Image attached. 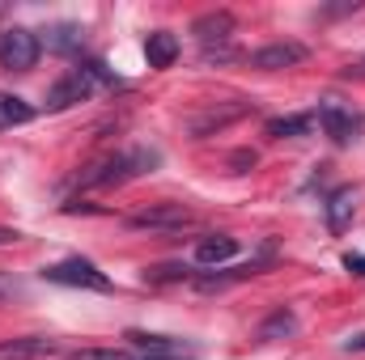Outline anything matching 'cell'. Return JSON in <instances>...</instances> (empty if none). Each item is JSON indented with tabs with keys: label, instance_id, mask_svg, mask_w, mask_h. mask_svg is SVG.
<instances>
[{
	"label": "cell",
	"instance_id": "5b68a950",
	"mask_svg": "<svg viewBox=\"0 0 365 360\" xmlns=\"http://www.w3.org/2000/svg\"><path fill=\"white\" fill-rule=\"evenodd\" d=\"M272 259H276V242H264V246H259V255H255V259H247V263H238V268L195 275V288H200V292H221V288H230V284H238V280H251V275H259L264 268H272Z\"/></svg>",
	"mask_w": 365,
	"mask_h": 360
},
{
	"label": "cell",
	"instance_id": "9c48e42d",
	"mask_svg": "<svg viewBox=\"0 0 365 360\" xmlns=\"http://www.w3.org/2000/svg\"><path fill=\"white\" fill-rule=\"evenodd\" d=\"M306 55H310V51H306V43L284 38V43H268V47H259V51L251 55V68H259V73H280V68L302 64Z\"/></svg>",
	"mask_w": 365,
	"mask_h": 360
},
{
	"label": "cell",
	"instance_id": "8992f818",
	"mask_svg": "<svg viewBox=\"0 0 365 360\" xmlns=\"http://www.w3.org/2000/svg\"><path fill=\"white\" fill-rule=\"evenodd\" d=\"M195 221V212L187 208V203H149V208H140V212H132L128 216V229H158V233H175L182 225H191Z\"/></svg>",
	"mask_w": 365,
	"mask_h": 360
},
{
	"label": "cell",
	"instance_id": "7a4b0ae2",
	"mask_svg": "<svg viewBox=\"0 0 365 360\" xmlns=\"http://www.w3.org/2000/svg\"><path fill=\"white\" fill-rule=\"evenodd\" d=\"M158 149H128V153H115L106 162H93L90 170L77 174V186H123V182L140 179V174H153L158 166Z\"/></svg>",
	"mask_w": 365,
	"mask_h": 360
},
{
	"label": "cell",
	"instance_id": "ffe728a7",
	"mask_svg": "<svg viewBox=\"0 0 365 360\" xmlns=\"http://www.w3.org/2000/svg\"><path fill=\"white\" fill-rule=\"evenodd\" d=\"M191 271L182 268V263H162V268H149L145 271V280L149 284H179V280H187Z\"/></svg>",
	"mask_w": 365,
	"mask_h": 360
},
{
	"label": "cell",
	"instance_id": "603a6c76",
	"mask_svg": "<svg viewBox=\"0 0 365 360\" xmlns=\"http://www.w3.org/2000/svg\"><path fill=\"white\" fill-rule=\"evenodd\" d=\"M21 292V284L13 280V275H0V301H9V297H17Z\"/></svg>",
	"mask_w": 365,
	"mask_h": 360
},
{
	"label": "cell",
	"instance_id": "4fadbf2b",
	"mask_svg": "<svg viewBox=\"0 0 365 360\" xmlns=\"http://www.w3.org/2000/svg\"><path fill=\"white\" fill-rule=\"evenodd\" d=\"M234 255H238V238H230V233L204 238V242L195 246V263H200V268H221V263H230Z\"/></svg>",
	"mask_w": 365,
	"mask_h": 360
},
{
	"label": "cell",
	"instance_id": "2e32d148",
	"mask_svg": "<svg viewBox=\"0 0 365 360\" xmlns=\"http://www.w3.org/2000/svg\"><path fill=\"white\" fill-rule=\"evenodd\" d=\"M310 132H314V110L268 119V136H272V140H297V136H310Z\"/></svg>",
	"mask_w": 365,
	"mask_h": 360
},
{
	"label": "cell",
	"instance_id": "ac0fdd59",
	"mask_svg": "<svg viewBox=\"0 0 365 360\" xmlns=\"http://www.w3.org/2000/svg\"><path fill=\"white\" fill-rule=\"evenodd\" d=\"M38 110L26 102V97H17V93H0V127H17V123H30Z\"/></svg>",
	"mask_w": 365,
	"mask_h": 360
},
{
	"label": "cell",
	"instance_id": "8fae6325",
	"mask_svg": "<svg viewBox=\"0 0 365 360\" xmlns=\"http://www.w3.org/2000/svg\"><path fill=\"white\" fill-rule=\"evenodd\" d=\"M128 344L140 352V356H153V360H187L191 348L182 339H170V335H145V331H128Z\"/></svg>",
	"mask_w": 365,
	"mask_h": 360
},
{
	"label": "cell",
	"instance_id": "9a60e30c",
	"mask_svg": "<svg viewBox=\"0 0 365 360\" xmlns=\"http://www.w3.org/2000/svg\"><path fill=\"white\" fill-rule=\"evenodd\" d=\"M353 186H340V191H331L327 195V203H323V216H327V229L331 233H344L349 229V221H353Z\"/></svg>",
	"mask_w": 365,
	"mask_h": 360
},
{
	"label": "cell",
	"instance_id": "6da1fadb",
	"mask_svg": "<svg viewBox=\"0 0 365 360\" xmlns=\"http://www.w3.org/2000/svg\"><path fill=\"white\" fill-rule=\"evenodd\" d=\"M98 85H119V77H115L102 60H86V64L68 68V73L47 90V110H51V115H56V110H68V106H77V102L93 97Z\"/></svg>",
	"mask_w": 365,
	"mask_h": 360
},
{
	"label": "cell",
	"instance_id": "cb8c5ba5",
	"mask_svg": "<svg viewBox=\"0 0 365 360\" xmlns=\"http://www.w3.org/2000/svg\"><path fill=\"white\" fill-rule=\"evenodd\" d=\"M344 268L353 275H365V255H344Z\"/></svg>",
	"mask_w": 365,
	"mask_h": 360
},
{
	"label": "cell",
	"instance_id": "d6986e66",
	"mask_svg": "<svg viewBox=\"0 0 365 360\" xmlns=\"http://www.w3.org/2000/svg\"><path fill=\"white\" fill-rule=\"evenodd\" d=\"M81 38H86V30L73 26V21H64V26H56V30L47 34V47H51L56 55H73V51L81 47Z\"/></svg>",
	"mask_w": 365,
	"mask_h": 360
},
{
	"label": "cell",
	"instance_id": "5bb4252c",
	"mask_svg": "<svg viewBox=\"0 0 365 360\" xmlns=\"http://www.w3.org/2000/svg\"><path fill=\"white\" fill-rule=\"evenodd\" d=\"M145 60H149V68H170L179 60V38L170 30H153L145 38Z\"/></svg>",
	"mask_w": 365,
	"mask_h": 360
},
{
	"label": "cell",
	"instance_id": "44dd1931",
	"mask_svg": "<svg viewBox=\"0 0 365 360\" xmlns=\"http://www.w3.org/2000/svg\"><path fill=\"white\" fill-rule=\"evenodd\" d=\"M73 360H132V356L115 352V348H86V352H73Z\"/></svg>",
	"mask_w": 365,
	"mask_h": 360
},
{
	"label": "cell",
	"instance_id": "3957f363",
	"mask_svg": "<svg viewBox=\"0 0 365 360\" xmlns=\"http://www.w3.org/2000/svg\"><path fill=\"white\" fill-rule=\"evenodd\" d=\"M38 51H43V43L26 26H9L0 34V68L4 73H30L38 64Z\"/></svg>",
	"mask_w": 365,
	"mask_h": 360
},
{
	"label": "cell",
	"instance_id": "4316f807",
	"mask_svg": "<svg viewBox=\"0 0 365 360\" xmlns=\"http://www.w3.org/2000/svg\"><path fill=\"white\" fill-rule=\"evenodd\" d=\"M349 77H365V55L357 60V64H353V68H349Z\"/></svg>",
	"mask_w": 365,
	"mask_h": 360
},
{
	"label": "cell",
	"instance_id": "d4e9b609",
	"mask_svg": "<svg viewBox=\"0 0 365 360\" xmlns=\"http://www.w3.org/2000/svg\"><path fill=\"white\" fill-rule=\"evenodd\" d=\"M13 242H21V233H17V229H4V225H0V246H13Z\"/></svg>",
	"mask_w": 365,
	"mask_h": 360
},
{
	"label": "cell",
	"instance_id": "30bf717a",
	"mask_svg": "<svg viewBox=\"0 0 365 360\" xmlns=\"http://www.w3.org/2000/svg\"><path fill=\"white\" fill-rule=\"evenodd\" d=\"M247 110H251V102H242V97H234L230 106H208L204 115H195V119H191V136H195V140H204V136H212V132L230 127L234 119H242Z\"/></svg>",
	"mask_w": 365,
	"mask_h": 360
},
{
	"label": "cell",
	"instance_id": "52a82bcc",
	"mask_svg": "<svg viewBox=\"0 0 365 360\" xmlns=\"http://www.w3.org/2000/svg\"><path fill=\"white\" fill-rule=\"evenodd\" d=\"M314 123L323 127V136H327L331 144H353V140H357V127H361V115H353V110L340 106V102H323V106L314 110Z\"/></svg>",
	"mask_w": 365,
	"mask_h": 360
},
{
	"label": "cell",
	"instance_id": "7402d4cb",
	"mask_svg": "<svg viewBox=\"0 0 365 360\" xmlns=\"http://www.w3.org/2000/svg\"><path fill=\"white\" fill-rule=\"evenodd\" d=\"M230 166H234V174H247V166H255V153H251V149H242V153H234V157H230Z\"/></svg>",
	"mask_w": 365,
	"mask_h": 360
},
{
	"label": "cell",
	"instance_id": "ba28073f",
	"mask_svg": "<svg viewBox=\"0 0 365 360\" xmlns=\"http://www.w3.org/2000/svg\"><path fill=\"white\" fill-rule=\"evenodd\" d=\"M191 34L200 38V47L204 51H225V43L234 38V13L230 9H212V13H204V17H195V26H191Z\"/></svg>",
	"mask_w": 365,
	"mask_h": 360
},
{
	"label": "cell",
	"instance_id": "83f0119b",
	"mask_svg": "<svg viewBox=\"0 0 365 360\" xmlns=\"http://www.w3.org/2000/svg\"><path fill=\"white\" fill-rule=\"evenodd\" d=\"M132 360H153V356H132Z\"/></svg>",
	"mask_w": 365,
	"mask_h": 360
},
{
	"label": "cell",
	"instance_id": "7c38bea8",
	"mask_svg": "<svg viewBox=\"0 0 365 360\" xmlns=\"http://www.w3.org/2000/svg\"><path fill=\"white\" fill-rule=\"evenodd\" d=\"M60 352L56 339L47 335H21V339H0V360H38V356H51Z\"/></svg>",
	"mask_w": 365,
	"mask_h": 360
},
{
	"label": "cell",
	"instance_id": "277c9868",
	"mask_svg": "<svg viewBox=\"0 0 365 360\" xmlns=\"http://www.w3.org/2000/svg\"><path fill=\"white\" fill-rule=\"evenodd\" d=\"M43 280L64 284V288H90V292H106V288H110V275H106V271H98L90 259H81V255H73V259H60V263L43 268Z\"/></svg>",
	"mask_w": 365,
	"mask_h": 360
},
{
	"label": "cell",
	"instance_id": "e0dca14e",
	"mask_svg": "<svg viewBox=\"0 0 365 360\" xmlns=\"http://www.w3.org/2000/svg\"><path fill=\"white\" fill-rule=\"evenodd\" d=\"M297 331V318H293V309H284V305H276L272 314L259 322V331H255V339L259 344H272V339H284V335H293Z\"/></svg>",
	"mask_w": 365,
	"mask_h": 360
},
{
	"label": "cell",
	"instance_id": "484cf974",
	"mask_svg": "<svg viewBox=\"0 0 365 360\" xmlns=\"http://www.w3.org/2000/svg\"><path fill=\"white\" fill-rule=\"evenodd\" d=\"M344 352H365V331H361V335H353V339L344 344Z\"/></svg>",
	"mask_w": 365,
	"mask_h": 360
}]
</instances>
